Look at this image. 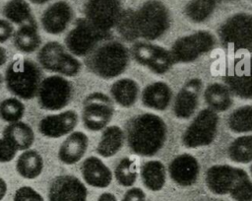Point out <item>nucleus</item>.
Segmentation results:
<instances>
[{
    "instance_id": "f257e3e1",
    "label": "nucleus",
    "mask_w": 252,
    "mask_h": 201,
    "mask_svg": "<svg viewBox=\"0 0 252 201\" xmlns=\"http://www.w3.org/2000/svg\"><path fill=\"white\" fill-rule=\"evenodd\" d=\"M125 137L132 153L142 157H153L163 147L167 127L158 115L146 112L135 115L126 124Z\"/></svg>"
},
{
    "instance_id": "f03ea898",
    "label": "nucleus",
    "mask_w": 252,
    "mask_h": 201,
    "mask_svg": "<svg viewBox=\"0 0 252 201\" xmlns=\"http://www.w3.org/2000/svg\"><path fill=\"white\" fill-rule=\"evenodd\" d=\"M206 184L217 195L229 194L235 201H252V180L242 168L215 165L207 170Z\"/></svg>"
},
{
    "instance_id": "7ed1b4c3",
    "label": "nucleus",
    "mask_w": 252,
    "mask_h": 201,
    "mask_svg": "<svg viewBox=\"0 0 252 201\" xmlns=\"http://www.w3.org/2000/svg\"><path fill=\"white\" fill-rule=\"evenodd\" d=\"M129 62L130 52L118 40H108L101 43L85 59L89 71L104 80L120 76L126 71Z\"/></svg>"
},
{
    "instance_id": "20e7f679",
    "label": "nucleus",
    "mask_w": 252,
    "mask_h": 201,
    "mask_svg": "<svg viewBox=\"0 0 252 201\" xmlns=\"http://www.w3.org/2000/svg\"><path fill=\"white\" fill-rule=\"evenodd\" d=\"M41 70L32 59L15 57L8 65L4 81L10 93L22 100H32L37 96L42 81Z\"/></svg>"
},
{
    "instance_id": "39448f33",
    "label": "nucleus",
    "mask_w": 252,
    "mask_h": 201,
    "mask_svg": "<svg viewBox=\"0 0 252 201\" xmlns=\"http://www.w3.org/2000/svg\"><path fill=\"white\" fill-rule=\"evenodd\" d=\"M139 37L148 41L160 37L170 26V14L159 0H148L134 10Z\"/></svg>"
},
{
    "instance_id": "423d86ee",
    "label": "nucleus",
    "mask_w": 252,
    "mask_h": 201,
    "mask_svg": "<svg viewBox=\"0 0 252 201\" xmlns=\"http://www.w3.org/2000/svg\"><path fill=\"white\" fill-rule=\"evenodd\" d=\"M218 34L226 50L252 52V15L248 13L232 15L220 25Z\"/></svg>"
},
{
    "instance_id": "0eeeda50",
    "label": "nucleus",
    "mask_w": 252,
    "mask_h": 201,
    "mask_svg": "<svg viewBox=\"0 0 252 201\" xmlns=\"http://www.w3.org/2000/svg\"><path fill=\"white\" fill-rule=\"evenodd\" d=\"M36 58L43 69L61 76L75 77L82 69L81 61L67 51L64 45L55 40L43 44L38 50Z\"/></svg>"
},
{
    "instance_id": "6e6552de",
    "label": "nucleus",
    "mask_w": 252,
    "mask_h": 201,
    "mask_svg": "<svg viewBox=\"0 0 252 201\" xmlns=\"http://www.w3.org/2000/svg\"><path fill=\"white\" fill-rule=\"evenodd\" d=\"M109 36V33L96 29L86 18H80L65 36L64 42L68 51L74 56L87 57L98 46V43Z\"/></svg>"
},
{
    "instance_id": "1a4fd4ad",
    "label": "nucleus",
    "mask_w": 252,
    "mask_h": 201,
    "mask_svg": "<svg viewBox=\"0 0 252 201\" xmlns=\"http://www.w3.org/2000/svg\"><path fill=\"white\" fill-rule=\"evenodd\" d=\"M114 112L112 99L102 92H94L83 100L82 122L90 131H100L108 126Z\"/></svg>"
},
{
    "instance_id": "9d476101",
    "label": "nucleus",
    "mask_w": 252,
    "mask_h": 201,
    "mask_svg": "<svg viewBox=\"0 0 252 201\" xmlns=\"http://www.w3.org/2000/svg\"><path fill=\"white\" fill-rule=\"evenodd\" d=\"M74 94L73 84L61 75H52L42 79L38 92L37 101L45 110H61L66 107Z\"/></svg>"
},
{
    "instance_id": "9b49d317",
    "label": "nucleus",
    "mask_w": 252,
    "mask_h": 201,
    "mask_svg": "<svg viewBox=\"0 0 252 201\" xmlns=\"http://www.w3.org/2000/svg\"><path fill=\"white\" fill-rule=\"evenodd\" d=\"M215 45L216 37L210 32L199 31L177 38L171 45L170 53L174 63H188L211 51Z\"/></svg>"
},
{
    "instance_id": "f8f14e48",
    "label": "nucleus",
    "mask_w": 252,
    "mask_h": 201,
    "mask_svg": "<svg viewBox=\"0 0 252 201\" xmlns=\"http://www.w3.org/2000/svg\"><path fill=\"white\" fill-rule=\"evenodd\" d=\"M218 125L217 112L210 107L202 109L183 133V145L191 149L210 145L217 135Z\"/></svg>"
},
{
    "instance_id": "ddd939ff",
    "label": "nucleus",
    "mask_w": 252,
    "mask_h": 201,
    "mask_svg": "<svg viewBox=\"0 0 252 201\" xmlns=\"http://www.w3.org/2000/svg\"><path fill=\"white\" fill-rule=\"evenodd\" d=\"M122 12L120 0H87L84 4V18L105 33L116 27Z\"/></svg>"
},
{
    "instance_id": "4468645a",
    "label": "nucleus",
    "mask_w": 252,
    "mask_h": 201,
    "mask_svg": "<svg viewBox=\"0 0 252 201\" xmlns=\"http://www.w3.org/2000/svg\"><path fill=\"white\" fill-rule=\"evenodd\" d=\"M223 81L231 93L241 99H252V60L242 54L229 63Z\"/></svg>"
},
{
    "instance_id": "2eb2a0df",
    "label": "nucleus",
    "mask_w": 252,
    "mask_h": 201,
    "mask_svg": "<svg viewBox=\"0 0 252 201\" xmlns=\"http://www.w3.org/2000/svg\"><path fill=\"white\" fill-rule=\"evenodd\" d=\"M87 195L85 184L70 174L53 178L48 189V201H87Z\"/></svg>"
},
{
    "instance_id": "dca6fc26",
    "label": "nucleus",
    "mask_w": 252,
    "mask_h": 201,
    "mask_svg": "<svg viewBox=\"0 0 252 201\" xmlns=\"http://www.w3.org/2000/svg\"><path fill=\"white\" fill-rule=\"evenodd\" d=\"M78 113L73 109L49 114L38 122V131L47 138H60L74 131L78 124Z\"/></svg>"
},
{
    "instance_id": "f3484780",
    "label": "nucleus",
    "mask_w": 252,
    "mask_h": 201,
    "mask_svg": "<svg viewBox=\"0 0 252 201\" xmlns=\"http://www.w3.org/2000/svg\"><path fill=\"white\" fill-rule=\"evenodd\" d=\"M74 17L71 5L63 0L49 5L40 17V23L45 33L49 34H62L70 25Z\"/></svg>"
},
{
    "instance_id": "a211bd4d",
    "label": "nucleus",
    "mask_w": 252,
    "mask_h": 201,
    "mask_svg": "<svg viewBox=\"0 0 252 201\" xmlns=\"http://www.w3.org/2000/svg\"><path fill=\"white\" fill-rule=\"evenodd\" d=\"M201 89L202 81L199 78L189 80L180 89L173 103V113L177 118L187 119L195 112Z\"/></svg>"
},
{
    "instance_id": "6ab92c4d",
    "label": "nucleus",
    "mask_w": 252,
    "mask_h": 201,
    "mask_svg": "<svg viewBox=\"0 0 252 201\" xmlns=\"http://www.w3.org/2000/svg\"><path fill=\"white\" fill-rule=\"evenodd\" d=\"M199 163L190 154H181L175 157L168 166L170 178L180 186L194 184L199 176Z\"/></svg>"
},
{
    "instance_id": "aec40b11",
    "label": "nucleus",
    "mask_w": 252,
    "mask_h": 201,
    "mask_svg": "<svg viewBox=\"0 0 252 201\" xmlns=\"http://www.w3.org/2000/svg\"><path fill=\"white\" fill-rule=\"evenodd\" d=\"M80 169L84 180L91 186L105 188L112 181V171L95 156L86 158L81 164Z\"/></svg>"
},
{
    "instance_id": "412c9836",
    "label": "nucleus",
    "mask_w": 252,
    "mask_h": 201,
    "mask_svg": "<svg viewBox=\"0 0 252 201\" xmlns=\"http://www.w3.org/2000/svg\"><path fill=\"white\" fill-rule=\"evenodd\" d=\"M89 146V138L82 131H73L61 143L58 159L65 165H74L85 156Z\"/></svg>"
},
{
    "instance_id": "4be33fe9",
    "label": "nucleus",
    "mask_w": 252,
    "mask_h": 201,
    "mask_svg": "<svg viewBox=\"0 0 252 201\" xmlns=\"http://www.w3.org/2000/svg\"><path fill=\"white\" fill-rule=\"evenodd\" d=\"M141 100L142 103L149 108L164 110L172 100V91L165 82H154L144 88Z\"/></svg>"
},
{
    "instance_id": "5701e85b",
    "label": "nucleus",
    "mask_w": 252,
    "mask_h": 201,
    "mask_svg": "<svg viewBox=\"0 0 252 201\" xmlns=\"http://www.w3.org/2000/svg\"><path fill=\"white\" fill-rule=\"evenodd\" d=\"M2 138L17 151L30 149L34 142V132L31 125L23 121L9 123L2 131Z\"/></svg>"
},
{
    "instance_id": "b1692460",
    "label": "nucleus",
    "mask_w": 252,
    "mask_h": 201,
    "mask_svg": "<svg viewBox=\"0 0 252 201\" xmlns=\"http://www.w3.org/2000/svg\"><path fill=\"white\" fill-rule=\"evenodd\" d=\"M13 42L17 50L23 53H32L41 45V37L38 33L36 22L26 23L15 31Z\"/></svg>"
},
{
    "instance_id": "393cba45",
    "label": "nucleus",
    "mask_w": 252,
    "mask_h": 201,
    "mask_svg": "<svg viewBox=\"0 0 252 201\" xmlns=\"http://www.w3.org/2000/svg\"><path fill=\"white\" fill-rule=\"evenodd\" d=\"M125 139V132L121 127L118 125H108L102 130L95 151L102 158L113 157L121 150Z\"/></svg>"
},
{
    "instance_id": "a878e982",
    "label": "nucleus",
    "mask_w": 252,
    "mask_h": 201,
    "mask_svg": "<svg viewBox=\"0 0 252 201\" xmlns=\"http://www.w3.org/2000/svg\"><path fill=\"white\" fill-rule=\"evenodd\" d=\"M112 100L122 107H130L139 98L140 88L138 83L131 78H121L110 87Z\"/></svg>"
},
{
    "instance_id": "bb28decb",
    "label": "nucleus",
    "mask_w": 252,
    "mask_h": 201,
    "mask_svg": "<svg viewBox=\"0 0 252 201\" xmlns=\"http://www.w3.org/2000/svg\"><path fill=\"white\" fill-rule=\"evenodd\" d=\"M43 168V159L41 155L33 149H28L18 157L16 170L24 178L33 179L37 177Z\"/></svg>"
},
{
    "instance_id": "cd10ccee",
    "label": "nucleus",
    "mask_w": 252,
    "mask_h": 201,
    "mask_svg": "<svg viewBox=\"0 0 252 201\" xmlns=\"http://www.w3.org/2000/svg\"><path fill=\"white\" fill-rule=\"evenodd\" d=\"M140 174L144 185L152 191L162 189L165 183V167L158 160L148 161L141 166Z\"/></svg>"
},
{
    "instance_id": "c85d7f7f",
    "label": "nucleus",
    "mask_w": 252,
    "mask_h": 201,
    "mask_svg": "<svg viewBox=\"0 0 252 201\" xmlns=\"http://www.w3.org/2000/svg\"><path fill=\"white\" fill-rule=\"evenodd\" d=\"M204 99L209 107L215 111H225L232 104L230 90L220 83L208 85L204 92Z\"/></svg>"
},
{
    "instance_id": "c756f323",
    "label": "nucleus",
    "mask_w": 252,
    "mask_h": 201,
    "mask_svg": "<svg viewBox=\"0 0 252 201\" xmlns=\"http://www.w3.org/2000/svg\"><path fill=\"white\" fill-rule=\"evenodd\" d=\"M163 49V47L149 41H135L130 49V55L138 64L152 69Z\"/></svg>"
},
{
    "instance_id": "7c9ffc66",
    "label": "nucleus",
    "mask_w": 252,
    "mask_h": 201,
    "mask_svg": "<svg viewBox=\"0 0 252 201\" xmlns=\"http://www.w3.org/2000/svg\"><path fill=\"white\" fill-rule=\"evenodd\" d=\"M3 15L6 20L19 26L35 21L32 8L26 0H9L3 7Z\"/></svg>"
},
{
    "instance_id": "2f4dec72",
    "label": "nucleus",
    "mask_w": 252,
    "mask_h": 201,
    "mask_svg": "<svg viewBox=\"0 0 252 201\" xmlns=\"http://www.w3.org/2000/svg\"><path fill=\"white\" fill-rule=\"evenodd\" d=\"M227 126L235 133L252 132V104L234 109L227 118Z\"/></svg>"
},
{
    "instance_id": "473e14b6",
    "label": "nucleus",
    "mask_w": 252,
    "mask_h": 201,
    "mask_svg": "<svg viewBox=\"0 0 252 201\" xmlns=\"http://www.w3.org/2000/svg\"><path fill=\"white\" fill-rule=\"evenodd\" d=\"M231 161L240 164L252 162V135L241 136L233 140L227 150Z\"/></svg>"
},
{
    "instance_id": "72a5a7b5",
    "label": "nucleus",
    "mask_w": 252,
    "mask_h": 201,
    "mask_svg": "<svg viewBox=\"0 0 252 201\" xmlns=\"http://www.w3.org/2000/svg\"><path fill=\"white\" fill-rule=\"evenodd\" d=\"M217 0H191L185 7V15L194 23L206 21L215 11Z\"/></svg>"
},
{
    "instance_id": "f704fd0d",
    "label": "nucleus",
    "mask_w": 252,
    "mask_h": 201,
    "mask_svg": "<svg viewBox=\"0 0 252 201\" xmlns=\"http://www.w3.org/2000/svg\"><path fill=\"white\" fill-rule=\"evenodd\" d=\"M114 176L120 185L125 187L133 186L138 176L136 162L129 157L121 159L114 169Z\"/></svg>"
},
{
    "instance_id": "c9c22d12",
    "label": "nucleus",
    "mask_w": 252,
    "mask_h": 201,
    "mask_svg": "<svg viewBox=\"0 0 252 201\" xmlns=\"http://www.w3.org/2000/svg\"><path fill=\"white\" fill-rule=\"evenodd\" d=\"M26 111L24 102L19 98H7L0 102V118L8 123L21 121Z\"/></svg>"
},
{
    "instance_id": "e433bc0d",
    "label": "nucleus",
    "mask_w": 252,
    "mask_h": 201,
    "mask_svg": "<svg viewBox=\"0 0 252 201\" xmlns=\"http://www.w3.org/2000/svg\"><path fill=\"white\" fill-rule=\"evenodd\" d=\"M115 28L120 36L128 42L136 41L138 38H140L135 24L134 10L132 9L123 10Z\"/></svg>"
},
{
    "instance_id": "4c0bfd02",
    "label": "nucleus",
    "mask_w": 252,
    "mask_h": 201,
    "mask_svg": "<svg viewBox=\"0 0 252 201\" xmlns=\"http://www.w3.org/2000/svg\"><path fill=\"white\" fill-rule=\"evenodd\" d=\"M13 201H44L43 197L31 186H22L16 190Z\"/></svg>"
},
{
    "instance_id": "58836bf2",
    "label": "nucleus",
    "mask_w": 252,
    "mask_h": 201,
    "mask_svg": "<svg viewBox=\"0 0 252 201\" xmlns=\"http://www.w3.org/2000/svg\"><path fill=\"white\" fill-rule=\"evenodd\" d=\"M17 150L5 139L0 138V163H8L11 162L16 154Z\"/></svg>"
},
{
    "instance_id": "ea45409f",
    "label": "nucleus",
    "mask_w": 252,
    "mask_h": 201,
    "mask_svg": "<svg viewBox=\"0 0 252 201\" xmlns=\"http://www.w3.org/2000/svg\"><path fill=\"white\" fill-rule=\"evenodd\" d=\"M14 33L15 30L12 23L6 19H0V43H4L13 37Z\"/></svg>"
},
{
    "instance_id": "a19ab883",
    "label": "nucleus",
    "mask_w": 252,
    "mask_h": 201,
    "mask_svg": "<svg viewBox=\"0 0 252 201\" xmlns=\"http://www.w3.org/2000/svg\"><path fill=\"white\" fill-rule=\"evenodd\" d=\"M146 194L145 192L139 187H132L128 189L121 201H145Z\"/></svg>"
},
{
    "instance_id": "79ce46f5",
    "label": "nucleus",
    "mask_w": 252,
    "mask_h": 201,
    "mask_svg": "<svg viewBox=\"0 0 252 201\" xmlns=\"http://www.w3.org/2000/svg\"><path fill=\"white\" fill-rule=\"evenodd\" d=\"M97 201H117V198L114 194L110 192H103L102 194L99 195Z\"/></svg>"
},
{
    "instance_id": "37998d69",
    "label": "nucleus",
    "mask_w": 252,
    "mask_h": 201,
    "mask_svg": "<svg viewBox=\"0 0 252 201\" xmlns=\"http://www.w3.org/2000/svg\"><path fill=\"white\" fill-rule=\"evenodd\" d=\"M6 192H7V183L2 177H0V201L4 198V196L6 195Z\"/></svg>"
},
{
    "instance_id": "c03bdc74",
    "label": "nucleus",
    "mask_w": 252,
    "mask_h": 201,
    "mask_svg": "<svg viewBox=\"0 0 252 201\" xmlns=\"http://www.w3.org/2000/svg\"><path fill=\"white\" fill-rule=\"evenodd\" d=\"M7 58H8V56H7L6 49L4 47L0 46V67L6 63Z\"/></svg>"
},
{
    "instance_id": "a18cd8bd",
    "label": "nucleus",
    "mask_w": 252,
    "mask_h": 201,
    "mask_svg": "<svg viewBox=\"0 0 252 201\" xmlns=\"http://www.w3.org/2000/svg\"><path fill=\"white\" fill-rule=\"evenodd\" d=\"M32 3H33V4H37V5H42V4H44V3H46V2H48V1H50V0H30Z\"/></svg>"
},
{
    "instance_id": "49530a36",
    "label": "nucleus",
    "mask_w": 252,
    "mask_h": 201,
    "mask_svg": "<svg viewBox=\"0 0 252 201\" xmlns=\"http://www.w3.org/2000/svg\"><path fill=\"white\" fill-rule=\"evenodd\" d=\"M3 76H2V74H0V88H1V86H2V83H3Z\"/></svg>"
},
{
    "instance_id": "de8ad7c7",
    "label": "nucleus",
    "mask_w": 252,
    "mask_h": 201,
    "mask_svg": "<svg viewBox=\"0 0 252 201\" xmlns=\"http://www.w3.org/2000/svg\"><path fill=\"white\" fill-rule=\"evenodd\" d=\"M217 1H218V2H220V1H226V0H217ZM229 1H230V0H229Z\"/></svg>"
}]
</instances>
